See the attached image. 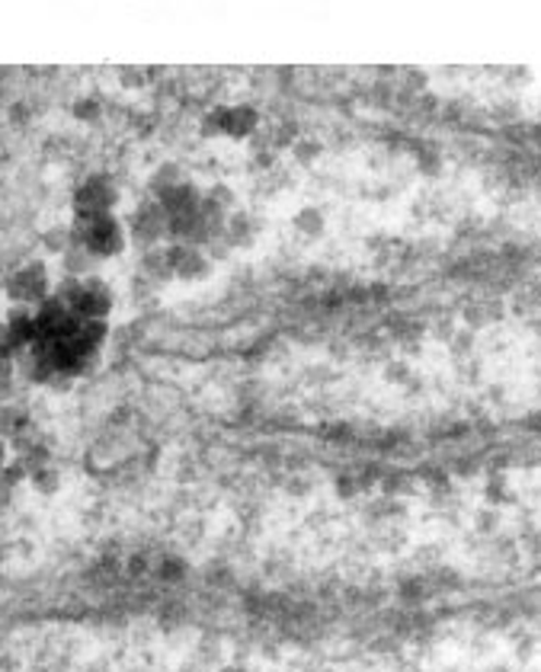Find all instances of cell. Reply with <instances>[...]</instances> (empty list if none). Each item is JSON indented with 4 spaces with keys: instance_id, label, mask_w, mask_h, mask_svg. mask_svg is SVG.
Instances as JSON below:
<instances>
[{
    "instance_id": "obj_7",
    "label": "cell",
    "mask_w": 541,
    "mask_h": 672,
    "mask_svg": "<svg viewBox=\"0 0 541 672\" xmlns=\"http://www.w3.org/2000/svg\"><path fill=\"white\" fill-rule=\"evenodd\" d=\"M186 174H183L177 164H161L154 174H151V179H148V189H151V196L154 199H161L164 192H170L174 186H180V182H186Z\"/></svg>"
},
{
    "instance_id": "obj_4",
    "label": "cell",
    "mask_w": 541,
    "mask_h": 672,
    "mask_svg": "<svg viewBox=\"0 0 541 672\" xmlns=\"http://www.w3.org/2000/svg\"><path fill=\"white\" fill-rule=\"evenodd\" d=\"M126 237L136 247H144V250H154L161 240H170V224H167V212L161 209V202H154V199L141 202L136 212L129 215Z\"/></svg>"
},
{
    "instance_id": "obj_8",
    "label": "cell",
    "mask_w": 541,
    "mask_h": 672,
    "mask_svg": "<svg viewBox=\"0 0 541 672\" xmlns=\"http://www.w3.org/2000/svg\"><path fill=\"white\" fill-rule=\"evenodd\" d=\"M43 244H46V250H51L55 257H64V254L71 250V227H68V224L51 227V231H46Z\"/></svg>"
},
{
    "instance_id": "obj_10",
    "label": "cell",
    "mask_w": 541,
    "mask_h": 672,
    "mask_svg": "<svg viewBox=\"0 0 541 672\" xmlns=\"http://www.w3.org/2000/svg\"><path fill=\"white\" fill-rule=\"evenodd\" d=\"M74 116L84 119V122H93V119L99 116V103H96V99H78V103H74Z\"/></svg>"
},
{
    "instance_id": "obj_3",
    "label": "cell",
    "mask_w": 541,
    "mask_h": 672,
    "mask_svg": "<svg viewBox=\"0 0 541 672\" xmlns=\"http://www.w3.org/2000/svg\"><path fill=\"white\" fill-rule=\"evenodd\" d=\"M116 205H119V186L109 174H91L71 196L74 219L109 215V212H116Z\"/></svg>"
},
{
    "instance_id": "obj_11",
    "label": "cell",
    "mask_w": 541,
    "mask_h": 672,
    "mask_svg": "<svg viewBox=\"0 0 541 672\" xmlns=\"http://www.w3.org/2000/svg\"><path fill=\"white\" fill-rule=\"evenodd\" d=\"M13 372H16V365H13L10 358L0 356V391H7V388H10V378H13Z\"/></svg>"
},
{
    "instance_id": "obj_2",
    "label": "cell",
    "mask_w": 541,
    "mask_h": 672,
    "mask_svg": "<svg viewBox=\"0 0 541 672\" xmlns=\"http://www.w3.org/2000/svg\"><path fill=\"white\" fill-rule=\"evenodd\" d=\"M51 295V275L43 260H30L10 272L7 279V298L20 308H39Z\"/></svg>"
},
{
    "instance_id": "obj_6",
    "label": "cell",
    "mask_w": 541,
    "mask_h": 672,
    "mask_svg": "<svg viewBox=\"0 0 541 672\" xmlns=\"http://www.w3.org/2000/svg\"><path fill=\"white\" fill-rule=\"evenodd\" d=\"M164 257H167V267H170V279L196 282V279H205L212 272L209 254L202 247H192V244H167Z\"/></svg>"
},
{
    "instance_id": "obj_9",
    "label": "cell",
    "mask_w": 541,
    "mask_h": 672,
    "mask_svg": "<svg viewBox=\"0 0 541 672\" xmlns=\"http://www.w3.org/2000/svg\"><path fill=\"white\" fill-rule=\"evenodd\" d=\"M295 227H298L305 237H317V234L324 231V215H320L317 209H302V212L295 215Z\"/></svg>"
},
{
    "instance_id": "obj_1",
    "label": "cell",
    "mask_w": 541,
    "mask_h": 672,
    "mask_svg": "<svg viewBox=\"0 0 541 672\" xmlns=\"http://www.w3.org/2000/svg\"><path fill=\"white\" fill-rule=\"evenodd\" d=\"M71 227V247L87 250L93 260H113L126 250L129 237H126V224L119 222L116 212L109 215H93V219H74Z\"/></svg>"
},
{
    "instance_id": "obj_5",
    "label": "cell",
    "mask_w": 541,
    "mask_h": 672,
    "mask_svg": "<svg viewBox=\"0 0 541 672\" xmlns=\"http://www.w3.org/2000/svg\"><path fill=\"white\" fill-rule=\"evenodd\" d=\"M257 126H260V113L254 106H215L209 113V119L202 122L205 132L227 134V138H237V141L250 138L257 132Z\"/></svg>"
}]
</instances>
